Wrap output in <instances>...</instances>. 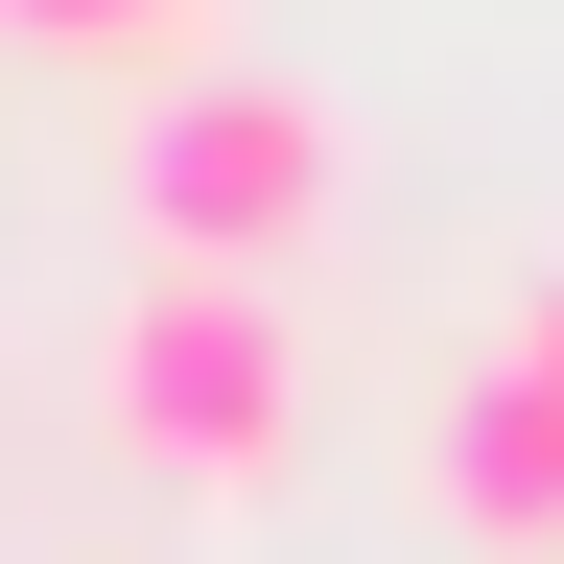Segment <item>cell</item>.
Wrapping results in <instances>:
<instances>
[{"label":"cell","mask_w":564,"mask_h":564,"mask_svg":"<svg viewBox=\"0 0 564 564\" xmlns=\"http://www.w3.org/2000/svg\"><path fill=\"white\" fill-rule=\"evenodd\" d=\"M0 47H70V70H212V0H0Z\"/></svg>","instance_id":"4"},{"label":"cell","mask_w":564,"mask_h":564,"mask_svg":"<svg viewBox=\"0 0 564 564\" xmlns=\"http://www.w3.org/2000/svg\"><path fill=\"white\" fill-rule=\"evenodd\" d=\"M141 259H212V282H282L329 236V188H352V118L306 95V70H165V95H141Z\"/></svg>","instance_id":"2"},{"label":"cell","mask_w":564,"mask_h":564,"mask_svg":"<svg viewBox=\"0 0 564 564\" xmlns=\"http://www.w3.org/2000/svg\"><path fill=\"white\" fill-rule=\"evenodd\" d=\"M423 470H447V518L494 564H564V282H518V306L470 329L447 423H423Z\"/></svg>","instance_id":"3"},{"label":"cell","mask_w":564,"mask_h":564,"mask_svg":"<svg viewBox=\"0 0 564 564\" xmlns=\"http://www.w3.org/2000/svg\"><path fill=\"white\" fill-rule=\"evenodd\" d=\"M95 423H118L165 494H282V447H306V329H282V282L141 259L118 329H95Z\"/></svg>","instance_id":"1"}]
</instances>
